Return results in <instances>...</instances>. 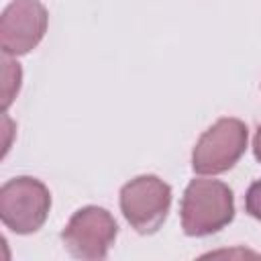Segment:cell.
<instances>
[{
  "mask_svg": "<svg viewBox=\"0 0 261 261\" xmlns=\"http://www.w3.org/2000/svg\"><path fill=\"white\" fill-rule=\"evenodd\" d=\"M118 234V224L114 216L100 206H84L61 230L63 247L75 259H106L114 239Z\"/></svg>",
  "mask_w": 261,
  "mask_h": 261,
  "instance_id": "5",
  "label": "cell"
},
{
  "mask_svg": "<svg viewBox=\"0 0 261 261\" xmlns=\"http://www.w3.org/2000/svg\"><path fill=\"white\" fill-rule=\"evenodd\" d=\"M49 12L39 0H12L0 16V47L4 55H27L45 37Z\"/></svg>",
  "mask_w": 261,
  "mask_h": 261,
  "instance_id": "6",
  "label": "cell"
},
{
  "mask_svg": "<svg viewBox=\"0 0 261 261\" xmlns=\"http://www.w3.org/2000/svg\"><path fill=\"white\" fill-rule=\"evenodd\" d=\"M249 141V128L243 120L226 116L206 128L194 145L192 169L200 175H218L234 167Z\"/></svg>",
  "mask_w": 261,
  "mask_h": 261,
  "instance_id": "3",
  "label": "cell"
},
{
  "mask_svg": "<svg viewBox=\"0 0 261 261\" xmlns=\"http://www.w3.org/2000/svg\"><path fill=\"white\" fill-rule=\"evenodd\" d=\"M245 210L249 216L261 222V179L253 181L245 196Z\"/></svg>",
  "mask_w": 261,
  "mask_h": 261,
  "instance_id": "8",
  "label": "cell"
},
{
  "mask_svg": "<svg viewBox=\"0 0 261 261\" xmlns=\"http://www.w3.org/2000/svg\"><path fill=\"white\" fill-rule=\"evenodd\" d=\"M181 228L188 237H208L234 218L232 190L218 179H192L181 198Z\"/></svg>",
  "mask_w": 261,
  "mask_h": 261,
  "instance_id": "1",
  "label": "cell"
},
{
  "mask_svg": "<svg viewBox=\"0 0 261 261\" xmlns=\"http://www.w3.org/2000/svg\"><path fill=\"white\" fill-rule=\"evenodd\" d=\"M253 153H255V159L261 163V124L255 133V139H253Z\"/></svg>",
  "mask_w": 261,
  "mask_h": 261,
  "instance_id": "9",
  "label": "cell"
},
{
  "mask_svg": "<svg viewBox=\"0 0 261 261\" xmlns=\"http://www.w3.org/2000/svg\"><path fill=\"white\" fill-rule=\"evenodd\" d=\"M171 206V188L157 175H139L122 186L120 210L139 234L157 232Z\"/></svg>",
  "mask_w": 261,
  "mask_h": 261,
  "instance_id": "4",
  "label": "cell"
},
{
  "mask_svg": "<svg viewBox=\"0 0 261 261\" xmlns=\"http://www.w3.org/2000/svg\"><path fill=\"white\" fill-rule=\"evenodd\" d=\"M49 210L51 192L37 177H12L0 188L2 224L16 234L37 232L45 224Z\"/></svg>",
  "mask_w": 261,
  "mask_h": 261,
  "instance_id": "2",
  "label": "cell"
},
{
  "mask_svg": "<svg viewBox=\"0 0 261 261\" xmlns=\"http://www.w3.org/2000/svg\"><path fill=\"white\" fill-rule=\"evenodd\" d=\"M20 80H22L20 65L16 61L8 59V55H4L2 57V110L4 112L16 98V94L20 90Z\"/></svg>",
  "mask_w": 261,
  "mask_h": 261,
  "instance_id": "7",
  "label": "cell"
}]
</instances>
